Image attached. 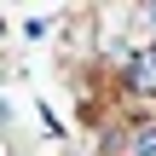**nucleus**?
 <instances>
[{
  "instance_id": "nucleus-1",
  "label": "nucleus",
  "mask_w": 156,
  "mask_h": 156,
  "mask_svg": "<svg viewBox=\"0 0 156 156\" xmlns=\"http://www.w3.org/2000/svg\"><path fill=\"white\" fill-rule=\"evenodd\" d=\"M127 93L133 98H156V46H133L127 52Z\"/></svg>"
},
{
  "instance_id": "nucleus-2",
  "label": "nucleus",
  "mask_w": 156,
  "mask_h": 156,
  "mask_svg": "<svg viewBox=\"0 0 156 156\" xmlns=\"http://www.w3.org/2000/svg\"><path fill=\"white\" fill-rule=\"evenodd\" d=\"M110 151L116 156H156V122H133V133H122Z\"/></svg>"
},
{
  "instance_id": "nucleus-3",
  "label": "nucleus",
  "mask_w": 156,
  "mask_h": 156,
  "mask_svg": "<svg viewBox=\"0 0 156 156\" xmlns=\"http://www.w3.org/2000/svg\"><path fill=\"white\" fill-rule=\"evenodd\" d=\"M145 23H151V29H156V0H151V6H145Z\"/></svg>"
},
{
  "instance_id": "nucleus-4",
  "label": "nucleus",
  "mask_w": 156,
  "mask_h": 156,
  "mask_svg": "<svg viewBox=\"0 0 156 156\" xmlns=\"http://www.w3.org/2000/svg\"><path fill=\"white\" fill-rule=\"evenodd\" d=\"M64 156H81V151H64Z\"/></svg>"
}]
</instances>
